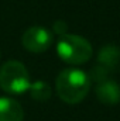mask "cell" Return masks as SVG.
<instances>
[{
	"mask_svg": "<svg viewBox=\"0 0 120 121\" xmlns=\"http://www.w3.org/2000/svg\"><path fill=\"white\" fill-rule=\"evenodd\" d=\"M55 90L64 103L78 104L88 96L90 90L89 75L78 68L64 69L57 76Z\"/></svg>",
	"mask_w": 120,
	"mask_h": 121,
	"instance_id": "cell-1",
	"label": "cell"
},
{
	"mask_svg": "<svg viewBox=\"0 0 120 121\" xmlns=\"http://www.w3.org/2000/svg\"><path fill=\"white\" fill-rule=\"evenodd\" d=\"M57 54L69 65H82L92 58L93 49L88 39L76 34H62L57 42Z\"/></svg>",
	"mask_w": 120,
	"mask_h": 121,
	"instance_id": "cell-2",
	"label": "cell"
},
{
	"mask_svg": "<svg viewBox=\"0 0 120 121\" xmlns=\"http://www.w3.org/2000/svg\"><path fill=\"white\" fill-rule=\"evenodd\" d=\"M30 73L20 60H7L0 66V87L9 94H23L30 89Z\"/></svg>",
	"mask_w": 120,
	"mask_h": 121,
	"instance_id": "cell-3",
	"label": "cell"
},
{
	"mask_svg": "<svg viewBox=\"0 0 120 121\" xmlns=\"http://www.w3.org/2000/svg\"><path fill=\"white\" fill-rule=\"evenodd\" d=\"M54 42V34L52 31L44 27H30L24 31L21 35V44L23 47L32 54H41L45 52Z\"/></svg>",
	"mask_w": 120,
	"mask_h": 121,
	"instance_id": "cell-4",
	"label": "cell"
},
{
	"mask_svg": "<svg viewBox=\"0 0 120 121\" xmlns=\"http://www.w3.org/2000/svg\"><path fill=\"white\" fill-rule=\"evenodd\" d=\"M96 97L100 103L115 106L120 101V86L115 80H103L96 86Z\"/></svg>",
	"mask_w": 120,
	"mask_h": 121,
	"instance_id": "cell-5",
	"label": "cell"
},
{
	"mask_svg": "<svg viewBox=\"0 0 120 121\" xmlns=\"http://www.w3.org/2000/svg\"><path fill=\"white\" fill-rule=\"evenodd\" d=\"M24 110L21 104L10 97H0V121H23Z\"/></svg>",
	"mask_w": 120,
	"mask_h": 121,
	"instance_id": "cell-6",
	"label": "cell"
},
{
	"mask_svg": "<svg viewBox=\"0 0 120 121\" xmlns=\"http://www.w3.org/2000/svg\"><path fill=\"white\" fill-rule=\"evenodd\" d=\"M120 59V49L116 45H106L105 48L100 49L99 56H97V62L100 66H103L105 69L110 70L113 69Z\"/></svg>",
	"mask_w": 120,
	"mask_h": 121,
	"instance_id": "cell-7",
	"label": "cell"
},
{
	"mask_svg": "<svg viewBox=\"0 0 120 121\" xmlns=\"http://www.w3.org/2000/svg\"><path fill=\"white\" fill-rule=\"evenodd\" d=\"M30 91L31 97L37 101H47L51 97V87L48 83L42 82V80H37L30 85Z\"/></svg>",
	"mask_w": 120,
	"mask_h": 121,
	"instance_id": "cell-8",
	"label": "cell"
},
{
	"mask_svg": "<svg viewBox=\"0 0 120 121\" xmlns=\"http://www.w3.org/2000/svg\"><path fill=\"white\" fill-rule=\"evenodd\" d=\"M54 31L55 32H58V34H65V31H66V24L64 23V21H57L55 24H54Z\"/></svg>",
	"mask_w": 120,
	"mask_h": 121,
	"instance_id": "cell-9",
	"label": "cell"
},
{
	"mask_svg": "<svg viewBox=\"0 0 120 121\" xmlns=\"http://www.w3.org/2000/svg\"><path fill=\"white\" fill-rule=\"evenodd\" d=\"M0 55H1V52H0Z\"/></svg>",
	"mask_w": 120,
	"mask_h": 121,
	"instance_id": "cell-10",
	"label": "cell"
}]
</instances>
